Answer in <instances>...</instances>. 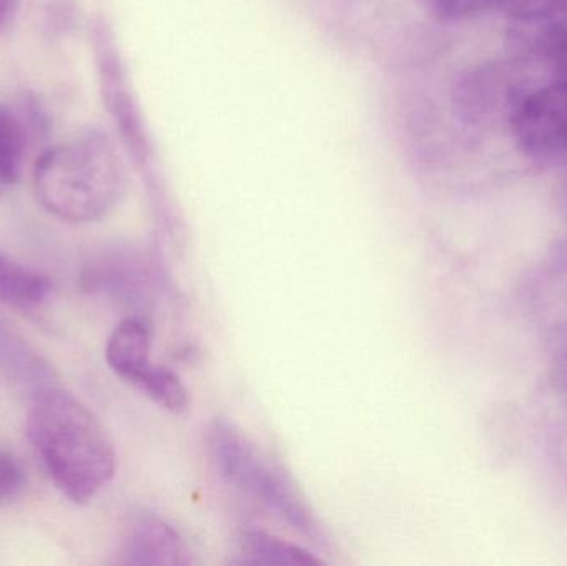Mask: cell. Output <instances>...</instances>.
<instances>
[{
	"label": "cell",
	"mask_w": 567,
	"mask_h": 566,
	"mask_svg": "<svg viewBox=\"0 0 567 566\" xmlns=\"http://www.w3.org/2000/svg\"><path fill=\"white\" fill-rule=\"evenodd\" d=\"M239 565L251 566H319L322 560L306 548L281 541L268 532L246 531L238 538Z\"/></svg>",
	"instance_id": "cell-8"
},
{
	"label": "cell",
	"mask_w": 567,
	"mask_h": 566,
	"mask_svg": "<svg viewBox=\"0 0 567 566\" xmlns=\"http://www.w3.org/2000/svg\"><path fill=\"white\" fill-rule=\"evenodd\" d=\"M0 375L17 388L35 391V395L53 388L49 362L9 326L0 321Z\"/></svg>",
	"instance_id": "cell-6"
},
{
	"label": "cell",
	"mask_w": 567,
	"mask_h": 566,
	"mask_svg": "<svg viewBox=\"0 0 567 566\" xmlns=\"http://www.w3.org/2000/svg\"><path fill=\"white\" fill-rule=\"evenodd\" d=\"M19 0H0V29L9 22L12 13L16 12Z\"/></svg>",
	"instance_id": "cell-14"
},
{
	"label": "cell",
	"mask_w": 567,
	"mask_h": 566,
	"mask_svg": "<svg viewBox=\"0 0 567 566\" xmlns=\"http://www.w3.org/2000/svg\"><path fill=\"white\" fill-rule=\"evenodd\" d=\"M513 135L533 156L567 153V76L516 96L512 106Z\"/></svg>",
	"instance_id": "cell-4"
},
{
	"label": "cell",
	"mask_w": 567,
	"mask_h": 566,
	"mask_svg": "<svg viewBox=\"0 0 567 566\" xmlns=\"http://www.w3.org/2000/svg\"><path fill=\"white\" fill-rule=\"evenodd\" d=\"M52 285L45 276L27 266L0 249V302L13 308H37L49 298Z\"/></svg>",
	"instance_id": "cell-9"
},
{
	"label": "cell",
	"mask_w": 567,
	"mask_h": 566,
	"mask_svg": "<svg viewBox=\"0 0 567 566\" xmlns=\"http://www.w3.org/2000/svg\"><path fill=\"white\" fill-rule=\"evenodd\" d=\"M122 564L145 566H188L192 550L182 534L165 518L140 514L130 522L122 544Z\"/></svg>",
	"instance_id": "cell-5"
},
{
	"label": "cell",
	"mask_w": 567,
	"mask_h": 566,
	"mask_svg": "<svg viewBox=\"0 0 567 566\" xmlns=\"http://www.w3.org/2000/svg\"><path fill=\"white\" fill-rule=\"evenodd\" d=\"M133 385L172 414L182 415L189 409V394L185 384L168 368L152 364Z\"/></svg>",
	"instance_id": "cell-11"
},
{
	"label": "cell",
	"mask_w": 567,
	"mask_h": 566,
	"mask_svg": "<svg viewBox=\"0 0 567 566\" xmlns=\"http://www.w3.org/2000/svg\"><path fill=\"white\" fill-rule=\"evenodd\" d=\"M551 60L555 76H567V30L553 40Z\"/></svg>",
	"instance_id": "cell-13"
},
{
	"label": "cell",
	"mask_w": 567,
	"mask_h": 566,
	"mask_svg": "<svg viewBox=\"0 0 567 566\" xmlns=\"http://www.w3.org/2000/svg\"><path fill=\"white\" fill-rule=\"evenodd\" d=\"M25 469L12 452L0 449V507L19 501L25 488Z\"/></svg>",
	"instance_id": "cell-12"
},
{
	"label": "cell",
	"mask_w": 567,
	"mask_h": 566,
	"mask_svg": "<svg viewBox=\"0 0 567 566\" xmlns=\"http://www.w3.org/2000/svg\"><path fill=\"white\" fill-rule=\"evenodd\" d=\"M33 188L40 205L56 218L99 222L125 195V165L106 133L89 130L40 156Z\"/></svg>",
	"instance_id": "cell-2"
},
{
	"label": "cell",
	"mask_w": 567,
	"mask_h": 566,
	"mask_svg": "<svg viewBox=\"0 0 567 566\" xmlns=\"http://www.w3.org/2000/svg\"><path fill=\"white\" fill-rule=\"evenodd\" d=\"M208 449L216 471L229 485L268 508L313 544H327L326 532L302 492L281 465L245 432L229 422L216 421L209 428Z\"/></svg>",
	"instance_id": "cell-3"
},
{
	"label": "cell",
	"mask_w": 567,
	"mask_h": 566,
	"mask_svg": "<svg viewBox=\"0 0 567 566\" xmlns=\"http://www.w3.org/2000/svg\"><path fill=\"white\" fill-rule=\"evenodd\" d=\"M152 352V335L145 321L138 318L123 319L106 342V364L123 381L135 384L146 369Z\"/></svg>",
	"instance_id": "cell-7"
},
{
	"label": "cell",
	"mask_w": 567,
	"mask_h": 566,
	"mask_svg": "<svg viewBox=\"0 0 567 566\" xmlns=\"http://www.w3.org/2000/svg\"><path fill=\"white\" fill-rule=\"evenodd\" d=\"M27 432L47 474L73 504H89L115 475L112 438L73 395L55 388L37 394Z\"/></svg>",
	"instance_id": "cell-1"
},
{
	"label": "cell",
	"mask_w": 567,
	"mask_h": 566,
	"mask_svg": "<svg viewBox=\"0 0 567 566\" xmlns=\"http://www.w3.org/2000/svg\"><path fill=\"white\" fill-rule=\"evenodd\" d=\"M27 133L22 119L0 105V188L16 185L25 156Z\"/></svg>",
	"instance_id": "cell-10"
}]
</instances>
